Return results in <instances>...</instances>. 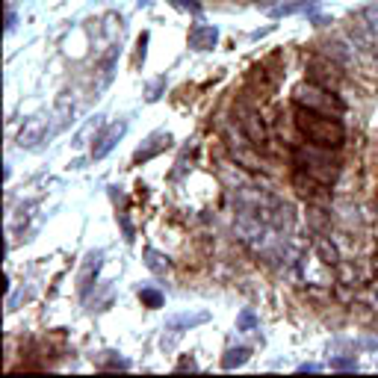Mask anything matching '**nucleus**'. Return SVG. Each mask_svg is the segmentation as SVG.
I'll return each instance as SVG.
<instances>
[{"label":"nucleus","instance_id":"f257e3e1","mask_svg":"<svg viewBox=\"0 0 378 378\" xmlns=\"http://www.w3.org/2000/svg\"><path fill=\"white\" fill-rule=\"evenodd\" d=\"M296 127L310 145L319 148H340L346 142V127L340 125L337 116H325L298 104H296Z\"/></svg>","mask_w":378,"mask_h":378},{"label":"nucleus","instance_id":"f03ea898","mask_svg":"<svg viewBox=\"0 0 378 378\" xmlns=\"http://www.w3.org/2000/svg\"><path fill=\"white\" fill-rule=\"evenodd\" d=\"M310 145V142H307ZM296 165L302 169L305 174H310L314 181L319 183H334L337 174H340V163L331 157V148H319V145H310V148H296Z\"/></svg>","mask_w":378,"mask_h":378},{"label":"nucleus","instance_id":"7ed1b4c3","mask_svg":"<svg viewBox=\"0 0 378 378\" xmlns=\"http://www.w3.org/2000/svg\"><path fill=\"white\" fill-rule=\"evenodd\" d=\"M293 101L298 107H307V109H316V113H325V116H340L343 113V101L334 95V89H325L319 83H302L296 89Z\"/></svg>","mask_w":378,"mask_h":378},{"label":"nucleus","instance_id":"20e7f679","mask_svg":"<svg viewBox=\"0 0 378 378\" xmlns=\"http://www.w3.org/2000/svg\"><path fill=\"white\" fill-rule=\"evenodd\" d=\"M57 130H60V125H53V116H51V113L30 116V118L24 121V127H21V133H18V148L39 151Z\"/></svg>","mask_w":378,"mask_h":378},{"label":"nucleus","instance_id":"39448f33","mask_svg":"<svg viewBox=\"0 0 378 378\" xmlns=\"http://www.w3.org/2000/svg\"><path fill=\"white\" fill-rule=\"evenodd\" d=\"M237 116H240V127H242V133H246L249 142H251V148L260 151V148L269 145V130H266V125H263V118H260L258 109L237 107Z\"/></svg>","mask_w":378,"mask_h":378},{"label":"nucleus","instance_id":"423d86ee","mask_svg":"<svg viewBox=\"0 0 378 378\" xmlns=\"http://www.w3.org/2000/svg\"><path fill=\"white\" fill-rule=\"evenodd\" d=\"M125 133H127V118H121L116 121V125H109L101 136L95 139V145H92V160H104L109 157V151H113L121 139H125Z\"/></svg>","mask_w":378,"mask_h":378},{"label":"nucleus","instance_id":"0eeeda50","mask_svg":"<svg viewBox=\"0 0 378 378\" xmlns=\"http://www.w3.org/2000/svg\"><path fill=\"white\" fill-rule=\"evenodd\" d=\"M172 145V133L169 130H157V133H151V136L145 139V142H142V148L136 151V154H133V163H148V160H154V157H157V154H163L165 148H169Z\"/></svg>","mask_w":378,"mask_h":378},{"label":"nucleus","instance_id":"6e6552de","mask_svg":"<svg viewBox=\"0 0 378 378\" xmlns=\"http://www.w3.org/2000/svg\"><path fill=\"white\" fill-rule=\"evenodd\" d=\"M310 80L319 83V86H325V89H337L340 71H337V65L331 62V60L314 57V60H310Z\"/></svg>","mask_w":378,"mask_h":378},{"label":"nucleus","instance_id":"1a4fd4ad","mask_svg":"<svg viewBox=\"0 0 378 378\" xmlns=\"http://www.w3.org/2000/svg\"><path fill=\"white\" fill-rule=\"evenodd\" d=\"M101 263H104V251H101V249H95V251L86 254L83 269H80V296H83V298L92 293V287H95V281H98V272H101Z\"/></svg>","mask_w":378,"mask_h":378},{"label":"nucleus","instance_id":"9d476101","mask_svg":"<svg viewBox=\"0 0 378 378\" xmlns=\"http://www.w3.org/2000/svg\"><path fill=\"white\" fill-rule=\"evenodd\" d=\"M219 42V30L213 24H195L189 30V48L192 51H213Z\"/></svg>","mask_w":378,"mask_h":378},{"label":"nucleus","instance_id":"9b49d317","mask_svg":"<svg viewBox=\"0 0 378 378\" xmlns=\"http://www.w3.org/2000/svg\"><path fill=\"white\" fill-rule=\"evenodd\" d=\"M204 322H210V314L207 310H195V314H177V316H172L169 322H165V328L169 331H189V328H195V325H204Z\"/></svg>","mask_w":378,"mask_h":378},{"label":"nucleus","instance_id":"f8f14e48","mask_svg":"<svg viewBox=\"0 0 378 378\" xmlns=\"http://www.w3.org/2000/svg\"><path fill=\"white\" fill-rule=\"evenodd\" d=\"M142 254H145V266H148L154 275H165V272L172 269V260L165 258V254H160L157 249H145Z\"/></svg>","mask_w":378,"mask_h":378},{"label":"nucleus","instance_id":"ddd939ff","mask_svg":"<svg viewBox=\"0 0 378 378\" xmlns=\"http://www.w3.org/2000/svg\"><path fill=\"white\" fill-rule=\"evenodd\" d=\"M249 354H251L249 346H233V349L225 352V358H222V366H225V370H237V366H242V363L249 361Z\"/></svg>","mask_w":378,"mask_h":378},{"label":"nucleus","instance_id":"4468645a","mask_svg":"<svg viewBox=\"0 0 378 378\" xmlns=\"http://www.w3.org/2000/svg\"><path fill=\"white\" fill-rule=\"evenodd\" d=\"M316 251H319L322 263H328V266H337V263H340V251H337L334 242H328V240H316Z\"/></svg>","mask_w":378,"mask_h":378},{"label":"nucleus","instance_id":"2eb2a0df","mask_svg":"<svg viewBox=\"0 0 378 378\" xmlns=\"http://www.w3.org/2000/svg\"><path fill=\"white\" fill-rule=\"evenodd\" d=\"M305 9H314V0H296V3L275 6L272 15H275V18H281V15H296V12H305Z\"/></svg>","mask_w":378,"mask_h":378},{"label":"nucleus","instance_id":"dca6fc26","mask_svg":"<svg viewBox=\"0 0 378 378\" xmlns=\"http://www.w3.org/2000/svg\"><path fill=\"white\" fill-rule=\"evenodd\" d=\"M361 21L366 24V30H370L372 36L378 39V0H372L370 6H363V12H361Z\"/></svg>","mask_w":378,"mask_h":378},{"label":"nucleus","instance_id":"f3484780","mask_svg":"<svg viewBox=\"0 0 378 378\" xmlns=\"http://www.w3.org/2000/svg\"><path fill=\"white\" fill-rule=\"evenodd\" d=\"M139 298H142V305H148V307H163V293L148 290V287L139 290Z\"/></svg>","mask_w":378,"mask_h":378},{"label":"nucleus","instance_id":"a211bd4d","mask_svg":"<svg viewBox=\"0 0 378 378\" xmlns=\"http://www.w3.org/2000/svg\"><path fill=\"white\" fill-rule=\"evenodd\" d=\"M237 328H240V331H251V328H258V316H254L251 310H242L240 319H237Z\"/></svg>","mask_w":378,"mask_h":378},{"label":"nucleus","instance_id":"6ab92c4d","mask_svg":"<svg viewBox=\"0 0 378 378\" xmlns=\"http://www.w3.org/2000/svg\"><path fill=\"white\" fill-rule=\"evenodd\" d=\"M331 370L354 372V370H358V361H354V358H334V361H331Z\"/></svg>","mask_w":378,"mask_h":378},{"label":"nucleus","instance_id":"aec40b11","mask_svg":"<svg viewBox=\"0 0 378 378\" xmlns=\"http://www.w3.org/2000/svg\"><path fill=\"white\" fill-rule=\"evenodd\" d=\"M165 86V77H157V80L151 83V89H148V101H157L160 98V89Z\"/></svg>","mask_w":378,"mask_h":378},{"label":"nucleus","instance_id":"412c9836","mask_svg":"<svg viewBox=\"0 0 378 378\" xmlns=\"http://www.w3.org/2000/svg\"><path fill=\"white\" fill-rule=\"evenodd\" d=\"M104 370H130V363H127L125 358H109V361L104 363Z\"/></svg>","mask_w":378,"mask_h":378},{"label":"nucleus","instance_id":"4be33fe9","mask_svg":"<svg viewBox=\"0 0 378 378\" xmlns=\"http://www.w3.org/2000/svg\"><path fill=\"white\" fill-rule=\"evenodd\" d=\"M358 346H361V349H372V352H378V334L361 337V340H358Z\"/></svg>","mask_w":378,"mask_h":378},{"label":"nucleus","instance_id":"5701e85b","mask_svg":"<svg viewBox=\"0 0 378 378\" xmlns=\"http://www.w3.org/2000/svg\"><path fill=\"white\" fill-rule=\"evenodd\" d=\"M195 372L198 370V363H195V358H181V363H177V372Z\"/></svg>","mask_w":378,"mask_h":378},{"label":"nucleus","instance_id":"b1692460","mask_svg":"<svg viewBox=\"0 0 378 378\" xmlns=\"http://www.w3.org/2000/svg\"><path fill=\"white\" fill-rule=\"evenodd\" d=\"M15 21H18V18H15V9H12V6H6V33H12V30H15Z\"/></svg>","mask_w":378,"mask_h":378},{"label":"nucleus","instance_id":"393cba45","mask_svg":"<svg viewBox=\"0 0 378 378\" xmlns=\"http://www.w3.org/2000/svg\"><path fill=\"white\" fill-rule=\"evenodd\" d=\"M298 372H319V366L316 363H302L298 366Z\"/></svg>","mask_w":378,"mask_h":378}]
</instances>
